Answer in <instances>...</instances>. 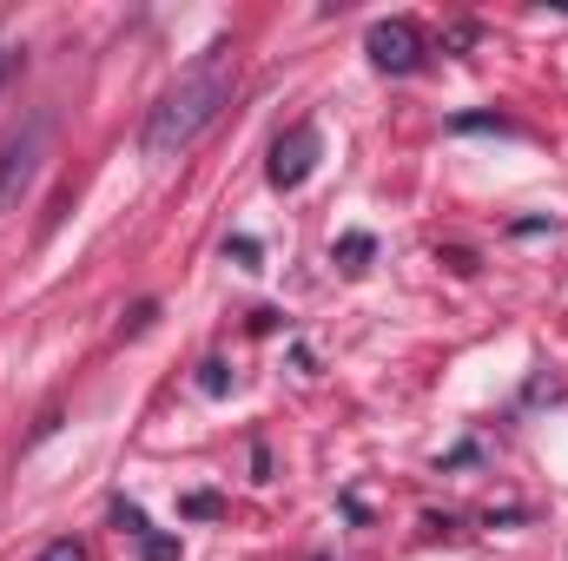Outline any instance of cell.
Here are the masks:
<instances>
[{
    "label": "cell",
    "mask_w": 568,
    "mask_h": 561,
    "mask_svg": "<svg viewBox=\"0 0 568 561\" xmlns=\"http://www.w3.org/2000/svg\"><path fill=\"white\" fill-rule=\"evenodd\" d=\"M40 561H87V549H80V542H53Z\"/></svg>",
    "instance_id": "52a82bcc"
},
{
    "label": "cell",
    "mask_w": 568,
    "mask_h": 561,
    "mask_svg": "<svg viewBox=\"0 0 568 561\" xmlns=\"http://www.w3.org/2000/svg\"><path fill=\"white\" fill-rule=\"evenodd\" d=\"M47 152H53V120H47V113H33V120H20L13 133H0V218L20 212V198L33 192Z\"/></svg>",
    "instance_id": "7a4b0ae2"
},
{
    "label": "cell",
    "mask_w": 568,
    "mask_h": 561,
    "mask_svg": "<svg viewBox=\"0 0 568 561\" xmlns=\"http://www.w3.org/2000/svg\"><path fill=\"white\" fill-rule=\"evenodd\" d=\"M364 53H371L384 73H417V67H424V40H417L410 20H377V27L364 33Z\"/></svg>",
    "instance_id": "3957f363"
},
{
    "label": "cell",
    "mask_w": 568,
    "mask_h": 561,
    "mask_svg": "<svg viewBox=\"0 0 568 561\" xmlns=\"http://www.w3.org/2000/svg\"><path fill=\"white\" fill-rule=\"evenodd\" d=\"M13 60H20V53H13V40L0 33V86H7V73H13Z\"/></svg>",
    "instance_id": "ba28073f"
},
{
    "label": "cell",
    "mask_w": 568,
    "mask_h": 561,
    "mask_svg": "<svg viewBox=\"0 0 568 561\" xmlns=\"http://www.w3.org/2000/svg\"><path fill=\"white\" fill-rule=\"evenodd\" d=\"M225 106H232V47H205V60H199L179 86H165L159 106L145 113V133H140L145 159H179V152H192V145L219 126Z\"/></svg>",
    "instance_id": "6da1fadb"
},
{
    "label": "cell",
    "mask_w": 568,
    "mask_h": 561,
    "mask_svg": "<svg viewBox=\"0 0 568 561\" xmlns=\"http://www.w3.org/2000/svg\"><path fill=\"white\" fill-rule=\"evenodd\" d=\"M317 152H324L317 126H291V133L272 145V185H278V192H297V185L317 172Z\"/></svg>",
    "instance_id": "277c9868"
},
{
    "label": "cell",
    "mask_w": 568,
    "mask_h": 561,
    "mask_svg": "<svg viewBox=\"0 0 568 561\" xmlns=\"http://www.w3.org/2000/svg\"><path fill=\"white\" fill-rule=\"evenodd\" d=\"M140 555L145 561H179V542H172V536H140Z\"/></svg>",
    "instance_id": "8992f818"
},
{
    "label": "cell",
    "mask_w": 568,
    "mask_h": 561,
    "mask_svg": "<svg viewBox=\"0 0 568 561\" xmlns=\"http://www.w3.org/2000/svg\"><path fill=\"white\" fill-rule=\"evenodd\" d=\"M337 258H344V272H364V258H371V238H364V232H351V238L337 245Z\"/></svg>",
    "instance_id": "5b68a950"
}]
</instances>
